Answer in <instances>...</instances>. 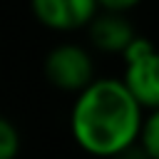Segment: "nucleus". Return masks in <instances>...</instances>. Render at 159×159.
<instances>
[{"label": "nucleus", "mask_w": 159, "mask_h": 159, "mask_svg": "<svg viewBox=\"0 0 159 159\" xmlns=\"http://www.w3.org/2000/svg\"><path fill=\"white\" fill-rule=\"evenodd\" d=\"M42 72L52 87L80 94L87 84L94 82V60L82 45L60 42L45 55Z\"/></svg>", "instance_id": "3"}, {"label": "nucleus", "mask_w": 159, "mask_h": 159, "mask_svg": "<svg viewBox=\"0 0 159 159\" xmlns=\"http://www.w3.org/2000/svg\"><path fill=\"white\" fill-rule=\"evenodd\" d=\"M30 10L40 25L60 32L87 27L99 12L97 0H30Z\"/></svg>", "instance_id": "4"}, {"label": "nucleus", "mask_w": 159, "mask_h": 159, "mask_svg": "<svg viewBox=\"0 0 159 159\" xmlns=\"http://www.w3.org/2000/svg\"><path fill=\"white\" fill-rule=\"evenodd\" d=\"M144 109L129 97L119 77H94L70 109V132L87 154L112 159L137 142Z\"/></svg>", "instance_id": "1"}, {"label": "nucleus", "mask_w": 159, "mask_h": 159, "mask_svg": "<svg viewBox=\"0 0 159 159\" xmlns=\"http://www.w3.org/2000/svg\"><path fill=\"white\" fill-rule=\"evenodd\" d=\"M20 147H22L20 129L15 127V122L10 117H5L0 112V159H17Z\"/></svg>", "instance_id": "7"}, {"label": "nucleus", "mask_w": 159, "mask_h": 159, "mask_svg": "<svg viewBox=\"0 0 159 159\" xmlns=\"http://www.w3.org/2000/svg\"><path fill=\"white\" fill-rule=\"evenodd\" d=\"M124 75L122 87L144 109L157 112L159 107V82H157V50L147 35H134V40L122 50Z\"/></svg>", "instance_id": "2"}, {"label": "nucleus", "mask_w": 159, "mask_h": 159, "mask_svg": "<svg viewBox=\"0 0 159 159\" xmlns=\"http://www.w3.org/2000/svg\"><path fill=\"white\" fill-rule=\"evenodd\" d=\"M142 0H97V7H102V10H107V12H127V10H132V7H137Z\"/></svg>", "instance_id": "8"}, {"label": "nucleus", "mask_w": 159, "mask_h": 159, "mask_svg": "<svg viewBox=\"0 0 159 159\" xmlns=\"http://www.w3.org/2000/svg\"><path fill=\"white\" fill-rule=\"evenodd\" d=\"M134 144L147 154V159H159V114L157 112H144Z\"/></svg>", "instance_id": "6"}, {"label": "nucleus", "mask_w": 159, "mask_h": 159, "mask_svg": "<svg viewBox=\"0 0 159 159\" xmlns=\"http://www.w3.org/2000/svg\"><path fill=\"white\" fill-rule=\"evenodd\" d=\"M112 159H147V154H144L137 144H132V147H127L124 152H119L117 157H112Z\"/></svg>", "instance_id": "9"}, {"label": "nucleus", "mask_w": 159, "mask_h": 159, "mask_svg": "<svg viewBox=\"0 0 159 159\" xmlns=\"http://www.w3.org/2000/svg\"><path fill=\"white\" fill-rule=\"evenodd\" d=\"M87 35L92 40V45L102 52H112V55H122V50L134 40V25L122 15V12H97L89 22H87Z\"/></svg>", "instance_id": "5"}]
</instances>
